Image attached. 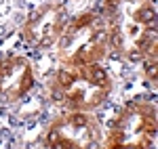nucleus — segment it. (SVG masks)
Masks as SVG:
<instances>
[{
    "label": "nucleus",
    "mask_w": 158,
    "mask_h": 149,
    "mask_svg": "<svg viewBox=\"0 0 158 149\" xmlns=\"http://www.w3.org/2000/svg\"><path fill=\"white\" fill-rule=\"evenodd\" d=\"M137 19H139L141 23H148V21L156 19V11H154V8H141V11L137 13Z\"/></svg>",
    "instance_id": "1"
},
{
    "label": "nucleus",
    "mask_w": 158,
    "mask_h": 149,
    "mask_svg": "<svg viewBox=\"0 0 158 149\" xmlns=\"http://www.w3.org/2000/svg\"><path fill=\"white\" fill-rule=\"evenodd\" d=\"M91 80H93L97 86L106 84V71H103V69H99V67H93V69H91Z\"/></svg>",
    "instance_id": "2"
},
{
    "label": "nucleus",
    "mask_w": 158,
    "mask_h": 149,
    "mask_svg": "<svg viewBox=\"0 0 158 149\" xmlns=\"http://www.w3.org/2000/svg\"><path fill=\"white\" fill-rule=\"evenodd\" d=\"M59 82L63 86H70V84H74V76L68 74V71H59Z\"/></svg>",
    "instance_id": "3"
},
{
    "label": "nucleus",
    "mask_w": 158,
    "mask_h": 149,
    "mask_svg": "<svg viewBox=\"0 0 158 149\" xmlns=\"http://www.w3.org/2000/svg\"><path fill=\"white\" fill-rule=\"evenodd\" d=\"M51 99L55 101V103H63V101H66V93L57 88V90H53V93H51Z\"/></svg>",
    "instance_id": "4"
},
{
    "label": "nucleus",
    "mask_w": 158,
    "mask_h": 149,
    "mask_svg": "<svg viewBox=\"0 0 158 149\" xmlns=\"http://www.w3.org/2000/svg\"><path fill=\"white\" fill-rule=\"evenodd\" d=\"M72 124H74V126H78V128H82V126H84V124H86V118H84V116H74V120H72Z\"/></svg>",
    "instance_id": "5"
},
{
    "label": "nucleus",
    "mask_w": 158,
    "mask_h": 149,
    "mask_svg": "<svg viewBox=\"0 0 158 149\" xmlns=\"http://www.w3.org/2000/svg\"><path fill=\"white\" fill-rule=\"evenodd\" d=\"M59 139V135H57V130H51L49 135H46V141H49V145H53L55 141Z\"/></svg>",
    "instance_id": "6"
},
{
    "label": "nucleus",
    "mask_w": 158,
    "mask_h": 149,
    "mask_svg": "<svg viewBox=\"0 0 158 149\" xmlns=\"http://www.w3.org/2000/svg\"><path fill=\"white\" fill-rule=\"evenodd\" d=\"M112 44H114V46H120V44H122V36H120L118 32L112 34Z\"/></svg>",
    "instance_id": "7"
},
{
    "label": "nucleus",
    "mask_w": 158,
    "mask_h": 149,
    "mask_svg": "<svg viewBox=\"0 0 158 149\" xmlns=\"http://www.w3.org/2000/svg\"><path fill=\"white\" fill-rule=\"evenodd\" d=\"M8 122H11V126H21L23 124L21 120H17V116H8Z\"/></svg>",
    "instance_id": "8"
},
{
    "label": "nucleus",
    "mask_w": 158,
    "mask_h": 149,
    "mask_svg": "<svg viewBox=\"0 0 158 149\" xmlns=\"http://www.w3.org/2000/svg\"><path fill=\"white\" fill-rule=\"evenodd\" d=\"M70 44H72V36H63V38H61V46L66 49V46H70Z\"/></svg>",
    "instance_id": "9"
},
{
    "label": "nucleus",
    "mask_w": 158,
    "mask_h": 149,
    "mask_svg": "<svg viewBox=\"0 0 158 149\" xmlns=\"http://www.w3.org/2000/svg\"><path fill=\"white\" fill-rule=\"evenodd\" d=\"M129 59H131L133 63H137V61H141V55H139V52H131V57H129Z\"/></svg>",
    "instance_id": "10"
},
{
    "label": "nucleus",
    "mask_w": 158,
    "mask_h": 149,
    "mask_svg": "<svg viewBox=\"0 0 158 149\" xmlns=\"http://www.w3.org/2000/svg\"><path fill=\"white\" fill-rule=\"evenodd\" d=\"M0 137H4V139H13V137H11V130H8V128H2V130H0Z\"/></svg>",
    "instance_id": "11"
},
{
    "label": "nucleus",
    "mask_w": 158,
    "mask_h": 149,
    "mask_svg": "<svg viewBox=\"0 0 158 149\" xmlns=\"http://www.w3.org/2000/svg\"><path fill=\"white\" fill-rule=\"evenodd\" d=\"M38 19H40V13H32V17H30V21H34V23H36Z\"/></svg>",
    "instance_id": "12"
},
{
    "label": "nucleus",
    "mask_w": 158,
    "mask_h": 149,
    "mask_svg": "<svg viewBox=\"0 0 158 149\" xmlns=\"http://www.w3.org/2000/svg\"><path fill=\"white\" fill-rule=\"evenodd\" d=\"M46 120H49V113L42 111V113H40V122H46Z\"/></svg>",
    "instance_id": "13"
},
{
    "label": "nucleus",
    "mask_w": 158,
    "mask_h": 149,
    "mask_svg": "<svg viewBox=\"0 0 158 149\" xmlns=\"http://www.w3.org/2000/svg\"><path fill=\"white\" fill-rule=\"evenodd\" d=\"M89 147H91V149H99V143H97V141H91Z\"/></svg>",
    "instance_id": "14"
},
{
    "label": "nucleus",
    "mask_w": 158,
    "mask_h": 149,
    "mask_svg": "<svg viewBox=\"0 0 158 149\" xmlns=\"http://www.w3.org/2000/svg\"><path fill=\"white\" fill-rule=\"evenodd\" d=\"M17 6H25V0H17Z\"/></svg>",
    "instance_id": "15"
},
{
    "label": "nucleus",
    "mask_w": 158,
    "mask_h": 149,
    "mask_svg": "<svg viewBox=\"0 0 158 149\" xmlns=\"http://www.w3.org/2000/svg\"><path fill=\"white\" fill-rule=\"evenodd\" d=\"M4 32H6V27H4V25H0V36H2Z\"/></svg>",
    "instance_id": "16"
},
{
    "label": "nucleus",
    "mask_w": 158,
    "mask_h": 149,
    "mask_svg": "<svg viewBox=\"0 0 158 149\" xmlns=\"http://www.w3.org/2000/svg\"><path fill=\"white\" fill-rule=\"evenodd\" d=\"M0 116H4V107H0Z\"/></svg>",
    "instance_id": "17"
},
{
    "label": "nucleus",
    "mask_w": 158,
    "mask_h": 149,
    "mask_svg": "<svg viewBox=\"0 0 158 149\" xmlns=\"http://www.w3.org/2000/svg\"><path fill=\"white\" fill-rule=\"evenodd\" d=\"M0 44H2V40H0Z\"/></svg>",
    "instance_id": "18"
}]
</instances>
